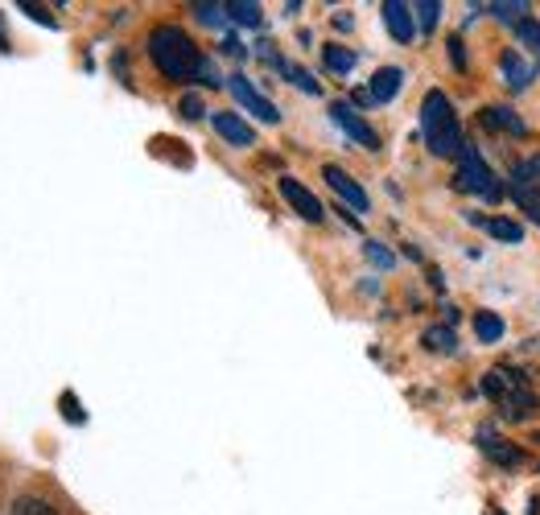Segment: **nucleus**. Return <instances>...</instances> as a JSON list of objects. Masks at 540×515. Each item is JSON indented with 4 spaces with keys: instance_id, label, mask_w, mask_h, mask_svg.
<instances>
[{
    "instance_id": "1",
    "label": "nucleus",
    "mask_w": 540,
    "mask_h": 515,
    "mask_svg": "<svg viewBox=\"0 0 540 515\" xmlns=\"http://www.w3.org/2000/svg\"><path fill=\"white\" fill-rule=\"evenodd\" d=\"M149 58L157 71L170 79V83H190L198 79V66H202V54L194 46V38L182 29V25H157L149 29Z\"/></svg>"
},
{
    "instance_id": "2",
    "label": "nucleus",
    "mask_w": 540,
    "mask_h": 515,
    "mask_svg": "<svg viewBox=\"0 0 540 515\" xmlns=\"http://www.w3.org/2000/svg\"><path fill=\"white\" fill-rule=\"evenodd\" d=\"M421 132L425 145L437 157H458L462 153V128H458V112L446 91H429L421 103Z\"/></svg>"
},
{
    "instance_id": "3",
    "label": "nucleus",
    "mask_w": 540,
    "mask_h": 515,
    "mask_svg": "<svg viewBox=\"0 0 540 515\" xmlns=\"http://www.w3.org/2000/svg\"><path fill=\"white\" fill-rule=\"evenodd\" d=\"M483 392L491 396V400H499L503 404V412H508V417H528V412L536 408V396L524 388V380H520V375H512V371H487L483 375Z\"/></svg>"
},
{
    "instance_id": "4",
    "label": "nucleus",
    "mask_w": 540,
    "mask_h": 515,
    "mask_svg": "<svg viewBox=\"0 0 540 515\" xmlns=\"http://www.w3.org/2000/svg\"><path fill=\"white\" fill-rule=\"evenodd\" d=\"M458 186L470 190V194H479V198H491V202L503 198V190H499V182L491 174V165L483 161V153L475 145H462V153H458Z\"/></svg>"
},
{
    "instance_id": "5",
    "label": "nucleus",
    "mask_w": 540,
    "mask_h": 515,
    "mask_svg": "<svg viewBox=\"0 0 540 515\" xmlns=\"http://www.w3.org/2000/svg\"><path fill=\"white\" fill-rule=\"evenodd\" d=\"M330 120L339 124V128L351 136V141H355L359 149H367V153H380V132L371 128V124H367V120H363V116L351 108V103H343V99H339V103H330Z\"/></svg>"
},
{
    "instance_id": "6",
    "label": "nucleus",
    "mask_w": 540,
    "mask_h": 515,
    "mask_svg": "<svg viewBox=\"0 0 540 515\" xmlns=\"http://www.w3.org/2000/svg\"><path fill=\"white\" fill-rule=\"evenodd\" d=\"M227 87H231L235 103H240V108H248V112L260 120V124H277V120H281L277 103L268 99V95H260V91L252 87V79H244V75H231V79H227Z\"/></svg>"
},
{
    "instance_id": "7",
    "label": "nucleus",
    "mask_w": 540,
    "mask_h": 515,
    "mask_svg": "<svg viewBox=\"0 0 540 515\" xmlns=\"http://www.w3.org/2000/svg\"><path fill=\"white\" fill-rule=\"evenodd\" d=\"M322 178H326V186L334 190V194H339L347 206H355V211L359 215H367L371 211V198H367V190L347 174V169L343 165H322Z\"/></svg>"
},
{
    "instance_id": "8",
    "label": "nucleus",
    "mask_w": 540,
    "mask_h": 515,
    "mask_svg": "<svg viewBox=\"0 0 540 515\" xmlns=\"http://www.w3.org/2000/svg\"><path fill=\"white\" fill-rule=\"evenodd\" d=\"M277 190H281V198H285L306 223H322V219H326V211H322V202L314 198V190H310V186H301L297 178H281Z\"/></svg>"
},
{
    "instance_id": "9",
    "label": "nucleus",
    "mask_w": 540,
    "mask_h": 515,
    "mask_svg": "<svg viewBox=\"0 0 540 515\" xmlns=\"http://www.w3.org/2000/svg\"><path fill=\"white\" fill-rule=\"evenodd\" d=\"M384 25L388 33L400 42V46H409L417 38V21H413V5H404V0H384Z\"/></svg>"
},
{
    "instance_id": "10",
    "label": "nucleus",
    "mask_w": 540,
    "mask_h": 515,
    "mask_svg": "<svg viewBox=\"0 0 540 515\" xmlns=\"http://www.w3.org/2000/svg\"><path fill=\"white\" fill-rule=\"evenodd\" d=\"M211 124H215V132L223 136V141H227V145H235V149L256 145V128H252L240 112H215V116H211Z\"/></svg>"
},
{
    "instance_id": "11",
    "label": "nucleus",
    "mask_w": 540,
    "mask_h": 515,
    "mask_svg": "<svg viewBox=\"0 0 540 515\" xmlns=\"http://www.w3.org/2000/svg\"><path fill=\"white\" fill-rule=\"evenodd\" d=\"M499 75H503V83H508L512 91H524V87L536 79V62L524 58L520 50H503V58H499Z\"/></svg>"
},
{
    "instance_id": "12",
    "label": "nucleus",
    "mask_w": 540,
    "mask_h": 515,
    "mask_svg": "<svg viewBox=\"0 0 540 515\" xmlns=\"http://www.w3.org/2000/svg\"><path fill=\"white\" fill-rule=\"evenodd\" d=\"M479 450L495 462V466H520V450H516V445L512 441H503L499 433H491V429H479Z\"/></svg>"
},
{
    "instance_id": "13",
    "label": "nucleus",
    "mask_w": 540,
    "mask_h": 515,
    "mask_svg": "<svg viewBox=\"0 0 540 515\" xmlns=\"http://www.w3.org/2000/svg\"><path fill=\"white\" fill-rule=\"evenodd\" d=\"M400 87H404L400 66H380V71L371 75V99H376V103H392L400 95Z\"/></svg>"
},
{
    "instance_id": "14",
    "label": "nucleus",
    "mask_w": 540,
    "mask_h": 515,
    "mask_svg": "<svg viewBox=\"0 0 540 515\" xmlns=\"http://www.w3.org/2000/svg\"><path fill=\"white\" fill-rule=\"evenodd\" d=\"M5 515H62V507H58L54 499L38 495V491H25V495H17V499L9 503Z\"/></svg>"
},
{
    "instance_id": "15",
    "label": "nucleus",
    "mask_w": 540,
    "mask_h": 515,
    "mask_svg": "<svg viewBox=\"0 0 540 515\" xmlns=\"http://www.w3.org/2000/svg\"><path fill=\"white\" fill-rule=\"evenodd\" d=\"M483 128H499V132H512V136H524L528 132V124L512 112V108H483Z\"/></svg>"
},
{
    "instance_id": "16",
    "label": "nucleus",
    "mask_w": 540,
    "mask_h": 515,
    "mask_svg": "<svg viewBox=\"0 0 540 515\" xmlns=\"http://www.w3.org/2000/svg\"><path fill=\"white\" fill-rule=\"evenodd\" d=\"M421 342L429 351H437V355H454L458 351V334L450 330V326H429L425 334H421Z\"/></svg>"
},
{
    "instance_id": "17",
    "label": "nucleus",
    "mask_w": 540,
    "mask_h": 515,
    "mask_svg": "<svg viewBox=\"0 0 540 515\" xmlns=\"http://www.w3.org/2000/svg\"><path fill=\"white\" fill-rule=\"evenodd\" d=\"M322 62H326V71H334V75H351L355 71V50H347V46H322Z\"/></svg>"
},
{
    "instance_id": "18",
    "label": "nucleus",
    "mask_w": 540,
    "mask_h": 515,
    "mask_svg": "<svg viewBox=\"0 0 540 515\" xmlns=\"http://www.w3.org/2000/svg\"><path fill=\"white\" fill-rule=\"evenodd\" d=\"M503 330H508V326H503V318L491 314V309H479V314H475V334H479V342H499Z\"/></svg>"
},
{
    "instance_id": "19",
    "label": "nucleus",
    "mask_w": 540,
    "mask_h": 515,
    "mask_svg": "<svg viewBox=\"0 0 540 515\" xmlns=\"http://www.w3.org/2000/svg\"><path fill=\"white\" fill-rule=\"evenodd\" d=\"M487 235L499 239V244H520V239H524V227L512 223V219H487Z\"/></svg>"
},
{
    "instance_id": "20",
    "label": "nucleus",
    "mask_w": 540,
    "mask_h": 515,
    "mask_svg": "<svg viewBox=\"0 0 540 515\" xmlns=\"http://www.w3.org/2000/svg\"><path fill=\"white\" fill-rule=\"evenodd\" d=\"M227 21H235V25H260V5H256V0H231V5H227Z\"/></svg>"
},
{
    "instance_id": "21",
    "label": "nucleus",
    "mask_w": 540,
    "mask_h": 515,
    "mask_svg": "<svg viewBox=\"0 0 540 515\" xmlns=\"http://www.w3.org/2000/svg\"><path fill=\"white\" fill-rule=\"evenodd\" d=\"M437 17H442V5H437V0H417V5H413V21H417L421 33H433Z\"/></svg>"
},
{
    "instance_id": "22",
    "label": "nucleus",
    "mask_w": 540,
    "mask_h": 515,
    "mask_svg": "<svg viewBox=\"0 0 540 515\" xmlns=\"http://www.w3.org/2000/svg\"><path fill=\"white\" fill-rule=\"evenodd\" d=\"M516 206H520V211L532 219V223H540V190L536 186H516Z\"/></svg>"
},
{
    "instance_id": "23",
    "label": "nucleus",
    "mask_w": 540,
    "mask_h": 515,
    "mask_svg": "<svg viewBox=\"0 0 540 515\" xmlns=\"http://www.w3.org/2000/svg\"><path fill=\"white\" fill-rule=\"evenodd\" d=\"M491 13L499 17V21H524L528 17V5H524V0H495V5H491Z\"/></svg>"
},
{
    "instance_id": "24",
    "label": "nucleus",
    "mask_w": 540,
    "mask_h": 515,
    "mask_svg": "<svg viewBox=\"0 0 540 515\" xmlns=\"http://www.w3.org/2000/svg\"><path fill=\"white\" fill-rule=\"evenodd\" d=\"M363 256H367L371 264H376V268H392V264H396V256L380 244V239H367V244H363Z\"/></svg>"
},
{
    "instance_id": "25",
    "label": "nucleus",
    "mask_w": 540,
    "mask_h": 515,
    "mask_svg": "<svg viewBox=\"0 0 540 515\" xmlns=\"http://www.w3.org/2000/svg\"><path fill=\"white\" fill-rule=\"evenodd\" d=\"M277 66H281V71H285L301 91H306V95H318V83L310 79V71H301V66H289V62H277Z\"/></svg>"
},
{
    "instance_id": "26",
    "label": "nucleus",
    "mask_w": 540,
    "mask_h": 515,
    "mask_svg": "<svg viewBox=\"0 0 540 515\" xmlns=\"http://www.w3.org/2000/svg\"><path fill=\"white\" fill-rule=\"evenodd\" d=\"M194 17L202 25H223L227 21V5H194Z\"/></svg>"
},
{
    "instance_id": "27",
    "label": "nucleus",
    "mask_w": 540,
    "mask_h": 515,
    "mask_svg": "<svg viewBox=\"0 0 540 515\" xmlns=\"http://www.w3.org/2000/svg\"><path fill=\"white\" fill-rule=\"evenodd\" d=\"M516 33H520V42H524L528 50H540V25H536L532 17H524V21L516 25Z\"/></svg>"
},
{
    "instance_id": "28",
    "label": "nucleus",
    "mask_w": 540,
    "mask_h": 515,
    "mask_svg": "<svg viewBox=\"0 0 540 515\" xmlns=\"http://www.w3.org/2000/svg\"><path fill=\"white\" fill-rule=\"evenodd\" d=\"M178 112H182L186 120H198V116H202V112H207V108H202V99H198V95H186V99L178 103Z\"/></svg>"
},
{
    "instance_id": "29",
    "label": "nucleus",
    "mask_w": 540,
    "mask_h": 515,
    "mask_svg": "<svg viewBox=\"0 0 540 515\" xmlns=\"http://www.w3.org/2000/svg\"><path fill=\"white\" fill-rule=\"evenodd\" d=\"M198 83H207V87H219L223 79H219V71H215V66L207 62V58H202V66H198Z\"/></svg>"
},
{
    "instance_id": "30",
    "label": "nucleus",
    "mask_w": 540,
    "mask_h": 515,
    "mask_svg": "<svg viewBox=\"0 0 540 515\" xmlns=\"http://www.w3.org/2000/svg\"><path fill=\"white\" fill-rule=\"evenodd\" d=\"M21 13H29L33 21H42V25H54V17H50L42 5H21Z\"/></svg>"
},
{
    "instance_id": "31",
    "label": "nucleus",
    "mask_w": 540,
    "mask_h": 515,
    "mask_svg": "<svg viewBox=\"0 0 540 515\" xmlns=\"http://www.w3.org/2000/svg\"><path fill=\"white\" fill-rule=\"evenodd\" d=\"M450 62H454V66H466V50H462L458 38H450Z\"/></svg>"
},
{
    "instance_id": "32",
    "label": "nucleus",
    "mask_w": 540,
    "mask_h": 515,
    "mask_svg": "<svg viewBox=\"0 0 540 515\" xmlns=\"http://www.w3.org/2000/svg\"><path fill=\"white\" fill-rule=\"evenodd\" d=\"M528 515H540V503H532V511H528Z\"/></svg>"
},
{
    "instance_id": "33",
    "label": "nucleus",
    "mask_w": 540,
    "mask_h": 515,
    "mask_svg": "<svg viewBox=\"0 0 540 515\" xmlns=\"http://www.w3.org/2000/svg\"><path fill=\"white\" fill-rule=\"evenodd\" d=\"M0 50H5V29H0Z\"/></svg>"
}]
</instances>
